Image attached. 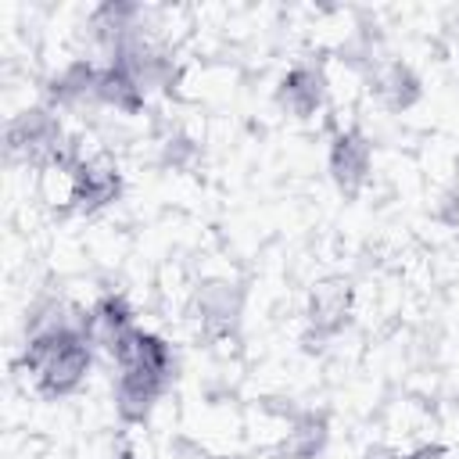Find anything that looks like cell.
<instances>
[{
    "label": "cell",
    "mask_w": 459,
    "mask_h": 459,
    "mask_svg": "<svg viewBox=\"0 0 459 459\" xmlns=\"http://www.w3.org/2000/svg\"><path fill=\"white\" fill-rule=\"evenodd\" d=\"M115 362V387L111 402L122 423H147L151 412L158 409L161 394L169 391L176 377V355L169 341L147 326H136L133 337L118 348Z\"/></svg>",
    "instance_id": "1"
},
{
    "label": "cell",
    "mask_w": 459,
    "mask_h": 459,
    "mask_svg": "<svg viewBox=\"0 0 459 459\" xmlns=\"http://www.w3.org/2000/svg\"><path fill=\"white\" fill-rule=\"evenodd\" d=\"M93 341L82 330V312L72 323L25 333L22 344V369L32 380V387L47 398H65L75 394L93 366Z\"/></svg>",
    "instance_id": "2"
},
{
    "label": "cell",
    "mask_w": 459,
    "mask_h": 459,
    "mask_svg": "<svg viewBox=\"0 0 459 459\" xmlns=\"http://www.w3.org/2000/svg\"><path fill=\"white\" fill-rule=\"evenodd\" d=\"M86 151L79 147L75 136H68L61 115L50 104H32L11 115L7 122V158L25 165V169H61L68 172Z\"/></svg>",
    "instance_id": "3"
},
{
    "label": "cell",
    "mask_w": 459,
    "mask_h": 459,
    "mask_svg": "<svg viewBox=\"0 0 459 459\" xmlns=\"http://www.w3.org/2000/svg\"><path fill=\"white\" fill-rule=\"evenodd\" d=\"M126 179L122 169L108 154H82L68 172H65V204L79 215H97L122 201Z\"/></svg>",
    "instance_id": "4"
},
{
    "label": "cell",
    "mask_w": 459,
    "mask_h": 459,
    "mask_svg": "<svg viewBox=\"0 0 459 459\" xmlns=\"http://www.w3.org/2000/svg\"><path fill=\"white\" fill-rule=\"evenodd\" d=\"M273 100L287 118L308 122L316 115H323L326 100H330V75L319 61H294L273 86Z\"/></svg>",
    "instance_id": "5"
},
{
    "label": "cell",
    "mask_w": 459,
    "mask_h": 459,
    "mask_svg": "<svg viewBox=\"0 0 459 459\" xmlns=\"http://www.w3.org/2000/svg\"><path fill=\"white\" fill-rule=\"evenodd\" d=\"M355 312V290L348 280H323L312 287L308 305H305V341L308 348H323L337 341Z\"/></svg>",
    "instance_id": "6"
},
{
    "label": "cell",
    "mask_w": 459,
    "mask_h": 459,
    "mask_svg": "<svg viewBox=\"0 0 459 459\" xmlns=\"http://www.w3.org/2000/svg\"><path fill=\"white\" fill-rule=\"evenodd\" d=\"M244 287L230 276H215V280H204L197 290H194V319L201 326L204 337L212 341H226L237 333L240 319H244Z\"/></svg>",
    "instance_id": "7"
},
{
    "label": "cell",
    "mask_w": 459,
    "mask_h": 459,
    "mask_svg": "<svg viewBox=\"0 0 459 459\" xmlns=\"http://www.w3.org/2000/svg\"><path fill=\"white\" fill-rule=\"evenodd\" d=\"M326 172L341 194H359L373 176V140L359 126H341L326 143Z\"/></svg>",
    "instance_id": "8"
},
{
    "label": "cell",
    "mask_w": 459,
    "mask_h": 459,
    "mask_svg": "<svg viewBox=\"0 0 459 459\" xmlns=\"http://www.w3.org/2000/svg\"><path fill=\"white\" fill-rule=\"evenodd\" d=\"M136 326H140V323H136V308H133L129 298L118 294V290H108V294H100L90 308H82V330H86V337L93 341V348L104 351L108 359L118 355V348L133 337Z\"/></svg>",
    "instance_id": "9"
},
{
    "label": "cell",
    "mask_w": 459,
    "mask_h": 459,
    "mask_svg": "<svg viewBox=\"0 0 459 459\" xmlns=\"http://www.w3.org/2000/svg\"><path fill=\"white\" fill-rule=\"evenodd\" d=\"M115 61H122V65L136 75V82L143 86L147 100H151V97H172V93L179 90V82H183V68H179L176 54H172L158 36L136 43L133 50H126V54L115 57Z\"/></svg>",
    "instance_id": "10"
},
{
    "label": "cell",
    "mask_w": 459,
    "mask_h": 459,
    "mask_svg": "<svg viewBox=\"0 0 459 459\" xmlns=\"http://www.w3.org/2000/svg\"><path fill=\"white\" fill-rule=\"evenodd\" d=\"M97 75H100V61H90V57H75L61 65L43 82V104H50L54 111L97 108Z\"/></svg>",
    "instance_id": "11"
},
{
    "label": "cell",
    "mask_w": 459,
    "mask_h": 459,
    "mask_svg": "<svg viewBox=\"0 0 459 459\" xmlns=\"http://www.w3.org/2000/svg\"><path fill=\"white\" fill-rule=\"evenodd\" d=\"M366 79H369V93L377 97V104L391 115H402L423 100V79L402 57H384Z\"/></svg>",
    "instance_id": "12"
},
{
    "label": "cell",
    "mask_w": 459,
    "mask_h": 459,
    "mask_svg": "<svg viewBox=\"0 0 459 459\" xmlns=\"http://www.w3.org/2000/svg\"><path fill=\"white\" fill-rule=\"evenodd\" d=\"M97 108L115 111L122 118H133L147 108V93L136 82V75L122 65V61H100V75H97Z\"/></svg>",
    "instance_id": "13"
},
{
    "label": "cell",
    "mask_w": 459,
    "mask_h": 459,
    "mask_svg": "<svg viewBox=\"0 0 459 459\" xmlns=\"http://www.w3.org/2000/svg\"><path fill=\"white\" fill-rule=\"evenodd\" d=\"M330 445V420L319 409H301L283 427V459H319Z\"/></svg>",
    "instance_id": "14"
},
{
    "label": "cell",
    "mask_w": 459,
    "mask_h": 459,
    "mask_svg": "<svg viewBox=\"0 0 459 459\" xmlns=\"http://www.w3.org/2000/svg\"><path fill=\"white\" fill-rule=\"evenodd\" d=\"M158 161L172 172H194L201 161V143L197 136H190L183 126H169L158 136Z\"/></svg>",
    "instance_id": "15"
},
{
    "label": "cell",
    "mask_w": 459,
    "mask_h": 459,
    "mask_svg": "<svg viewBox=\"0 0 459 459\" xmlns=\"http://www.w3.org/2000/svg\"><path fill=\"white\" fill-rule=\"evenodd\" d=\"M398 459H445V448L441 445H420V448H412V452H405Z\"/></svg>",
    "instance_id": "16"
}]
</instances>
